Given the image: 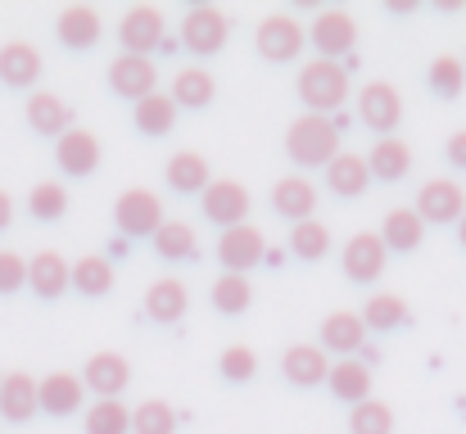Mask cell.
<instances>
[{"mask_svg": "<svg viewBox=\"0 0 466 434\" xmlns=\"http://www.w3.org/2000/svg\"><path fill=\"white\" fill-rule=\"evenodd\" d=\"M299 100H304V109L309 114H335L344 100H349V68L344 64H335V59H309L304 68H299Z\"/></svg>", "mask_w": 466, "mask_h": 434, "instance_id": "obj_1", "label": "cell"}, {"mask_svg": "<svg viewBox=\"0 0 466 434\" xmlns=\"http://www.w3.org/2000/svg\"><path fill=\"white\" fill-rule=\"evenodd\" d=\"M286 154L299 163V167H326L335 154H339V127L321 114H299L286 132Z\"/></svg>", "mask_w": 466, "mask_h": 434, "instance_id": "obj_2", "label": "cell"}, {"mask_svg": "<svg viewBox=\"0 0 466 434\" xmlns=\"http://www.w3.org/2000/svg\"><path fill=\"white\" fill-rule=\"evenodd\" d=\"M231 36V23L218 5H190L181 18V50L190 55H218Z\"/></svg>", "mask_w": 466, "mask_h": 434, "instance_id": "obj_3", "label": "cell"}, {"mask_svg": "<svg viewBox=\"0 0 466 434\" xmlns=\"http://www.w3.org/2000/svg\"><path fill=\"white\" fill-rule=\"evenodd\" d=\"M114 222H118L123 240H127V236H137V240H141V236H155L158 227H163V199H158L155 190H146V186H132V190L118 195Z\"/></svg>", "mask_w": 466, "mask_h": 434, "instance_id": "obj_4", "label": "cell"}, {"mask_svg": "<svg viewBox=\"0 0 466 434\" xmlns=\"http://www.w3.org/2000/svg\"><path fill=\"white\" fill-rule=\"evenodd\" d=\"M304 41H309V32H304V23L290 18V14H268V18L258 23V32H254L258 55L272 59V64H290V59H299Z\"/></svg>", "mask_w": 466, "mask_h": 434, "instance_id": "obj_5", "label": "cell"}, {"mask_svg": "<svg viewBox=\"0 0 466 434\" xmlns=\"http://www.w3.org/2000/svg\"><path fill=\"white\" fill-rule=\"evenodd\" d=\"M118 41H123V55H141L150 59V50H163L167 41V27H163V14L155 5H132L118 23Z\"/></svg>", "mask_w": 466, "mask_h": 434, "instance_id": "obj_6", "label": "cell"}, {"mask_svg": "<svg viewBox=\"0 0 466 434\" xmlns=\"http://www.w3.org/2000/svg\"><path fill=\"white\" fill-rule=\"evenodd\" d=\"M263 258H268V240H263L258 227L240 222V227H231V231L218 236V263H222L231 277H245V272L258 267Z\"/></svg>", "mask_w": 466, "mask_h": 434, "instance_id": "obj_7", "label": "cell"}, {"mask_svg": "<svg viewBox=\"0 0 466 434\" xmlns=\"http://www.w3.org/2000/svg\"><path fill=\"white\" fill-rule=\"evenodd\" d=\"M462 213H466V190L458 181L435 177V181H426V186L417 190V217H421V222H431V227H453V222H462Z\"/></svg>", "mask_w": 466, "mask_h": 434, "instance_id": "obj_8", "label": "cell"}, {"mask_svg": "<svg viewBox=\"0 0 466 434\" xmlns=\"http://www.w3.org/2000/svg\"><path fill=\"white\" fill-rule=\"evenodd\" d=\"M309 41L317 45V59H335V64H339V59L358 45V23H353V14H344V9H321V14L312 18Z\"/></svg>", "mask_w": 466, "mask_h": 434, "instance_id": "obj_9", "label": "cell"}, {"mask_svg": "<svg viewBox=\"0 0 466 434\" xmlns=\"http://www.w3.org/2000/svg\"><path fill=\"white\" fill-rule=\"evenodd\" d=\"M358 118L380 132V136H394V127L403 123V96L390 86V82H367L358 91Z\"/></svg>", "mask_w": 466, "mask_h": 434, "instance_id": "obj_10", "label": "cell"}, {"mask_svg": "<svg viewBox=\"0 0 466 434\" xmlns=\"http://www.w3.org/2000/svg\"><path fill=\"white\" fill-rule=\"evenodd\" d=\"M199 204H204V217H208L213 227L231 231V227H240L245 213H249V190H245L240 181L222 177V181H208V190H204Z\"/></svg>", "mask_w": 466, "mask_h": 434, "instance_id": "obj_11", "label": "cell"}, {"mask_svg": "<svg viewBox=\"0 0 466 434\" xmlns=\"http://www.w3.org/2000/svg\"><path fill=\"white\" fill-rule=\"evenodd\" d=\"M385 263H390V249H385L380 236H371V231H358V236L344 245V277H349L353 286L380 281Z\"/></svg>", "mask_w": 466, "mask_h": 434, "instance_id": "obj_12", "label": "cell"}, {"mask_svg": "<svg viewBox=\"0 0 466 434\" xmlns=\"http://www.w3.org/2000/svg\"><path fill=\"white\" fill-rule=\"evenodd\" d=\"M82 385L96 389V399H118L127 385H132V362L123 353H91L86 358V371H82Z\"/></svg>", "mask_w": 466, "mask_h": 434, "instance_id": "obj_13", "label": "cell"}, {"mask_svg": "<svg viewBox=\"0 0 466 434\" xmlns=\"http://www.w3.org/2000/svg\"><path fill=\"white\" fill-rule=\"evenodd\" d=\"M109 86L123 96V100H146V96H155L158 86V68L150 59H141V55H118L114 64H109Z\"/></svg>", "mask_w": 466, "mask_h": 434, "instance_id": "obj_14", "label": "cell"}, {"mask_svg": "<svg viewBox=\"0 0 466 434\" xmlns=\"http://www.w3.org/2000/svg\"><path fill=\"white\" fill-rule=\"evenodd\" d=\"M82 394H86V385L73 371H50L46 380H36V408L50 417H73L82 408Z\"/></svg>", "mask_w": 466, "mask_h": 434, "instance_id": "obj_15", "label": "cell"}, {"mask_svg": "<svg viewBox=\"0 0 466 434\" xmlns=\"http://www.w3.org/2000/svg\"><path fill=\"white\" fill-rule=\"evenodd\" d=\"M100 141H96V132H86V127H68L59 145H55V158H59V167L68 172V177H91L96 167H100Z\"/></svg>", "mask_w": 466, "mask_h": 434, "instance_id": "obj_16", "label": "cell"}, {"mask_svg": "<svg viewBox=\"0 0 466 434\" xmlns=\"http://www.w3.org/2000/svg\"><path fill=\"white\" fill-rule=\"evenodd\" d=\"M326 371H330V358L321 344H290L281 353V376L299 389H312V385H326Z\"/></svg>", "mask_w": 466, "mask_h": 434, "instance_id": "obj_17", "label": "cell"}, {"mask_svg": "<svg viewBox=\"0 0 466 434\" xmlns=\"http://www.w3.org/2000/svg\"><path fill=\"white\" fill-rule=\"evenodd\" d=\"M326 389H330L339 403L358 408V403L371 399V367L358 362V358H339V362H330V371H326Z\"/></svg>", "mask_w": 466, "mask_h": 434, "instance_id": "obj_18", "label": "cell"}, {"mask_svg": "<svg viewBox=\"0 0 466 434\" xmlns=\"http://www.w3.org/2000/svg\"><path fill=\"white\" fill-rule=\"evenodd\" d=\"M55 32H59V41H64L68 50H91V45L105 36V23H100V14H96L91 5H68V9L59 14Z\"/></svg>", "mask_w": 466, "mask_h": 434, "instance_id": "obj_19", "label": "cell"}, {"mask_svg": "<svg viewBox=\"0 0 466 434\" xmlns=\"http://www.w3.org/2000/svg\"><path fill=\"white\" fill-rule=\"evenodd\" d=\"M317 335H321V348H330V353H339V358H353V353L362 348V339H367V326H362L358 312L339 308V312H330V317L321 321Z\"/></svg>", "mask_w": 466, "mask_h": 434, "instance_id": "obj_20", "label": "cell"}, {"mask_svg": "<svg viewBox=\"0 0 466 434\" xmlns=\"http://www.w3.org/2000/svg\"><path fill=\"white\" fill-rule=\"evenodd\" d=\"M27 127L36 132V136H64L68 127H73V109L55 96V91H36L32 100H27Z\"/></svg>", "mask_w": 466, "mask_h": 434, "instance_id": "obj_21", "label": "cell"}, {"mask_svg": "<svg viewBox=\"0 0 466 434\" xmlns=\"http://www.w3.org/2000/svg\"><path fill=\"white\" fill-rule=\"evenodd\" d=\"M367 186H371V172H367V158L362 154H344L339 149L326 163V190H335L344 199H358V195H367Z\"/></svg>", "mask_w": 466, "mask_h": 434, "instance_id": "obj_22", "label": "cell"}, {"mask_svg": "<svg viewBox=\"0 0 466 434\" xmlns=\"http://www.w3.org/2000/svg\"><path fill=\"white\" fill-rule=\"evenodd\" d=\"M186 308H190V294H186V286H181L177 277H158L155 286L146 289V317L158 321V326L181 321V317H186Z\"/></svg>", "mask_w": 466, "mask_h": 434, "instance_id": "obj_23", "label": "cell"}, {"mask_svg": "<svg viewBox=\"0 0 466 434\" xmlns=\"http://www.w3.org/2000/svg\"><path fill=\"white\" fill-rule=\"evenodd\" d=\"M272 208L290 222H309L312 208H317V186L309 177H281L272 186Z\"/></svg>", "mask_w": 466, "mask_h": 434, "instance_id": "obj_24", "label": "cell"}, {"mask_svg": "<svg viewBox=\"0 0 466 434\" xmlns=\"http://www.w3.org/2000/svg\"><path fill=\"white\" fill-rule=\"evenodd\" d=\"M27 289H32L36 298H64V289H68V263H64V254L41 249V254L27 263Z\"/></svg>", "mask_w": 466, "mask_h": 434, "instance_id": "obj_25", "label": "cell"}, {"mask_svg": "<svg viewBox=\"0 0 466 434\" xmlns=\"http://www.w3.org/2000/svg\"><path fill=\"white\" fill-rule=\"evenodd\" d=\"M41 408H36V380L27 371H9L0 380V417L5 421H32Z\"/></svg>", "mask_w": 466, "mask_h": 434, "instance_id": "obj_26", "label": "cell"}, {"mask_svg": "<svg viewBox=\"0 0 466 434\" xmlns=\"http://www.w3.org/2000/svg\"><path fill=\"white\" fill-rule=\"evenodd\" d=\"M426 236V222L417 217V208H390L385 213V227H380V245L390 254H412Z\"/></svg>", "mask_w": 466, "mask_h": 434, "instance_id": "obj_27", "label": "cell"}, {"mask_svg": "<svg viewBox=\"0 0 466 434\" xmlns=\"http://www.w3.org/2000/svg\"><path fill=\"white\" fill-rule=\"evenodd\" d=\"M362 158H367V172L380 177V181H403L412 172V149L399 136H380L371 145V154H362Z\"/></svg>", "mask_w": 466, "mask_h": 434, "instance_id": "obj_28", "label": "cell"}, {"mask_svg": "<svg viewBox=\"0 0 466 434\" xmlns=\"http://www.w3.org/2000/svg\"><path fill=\"white\" fill-rule=\"evenodd\" d=\"M155 254L163 263H190L195 254H199V240H195V227L190 222H181V217H163V227H158L155 236Z\"/></svg>", "mask_w": 466, "mask_h": 434, "instance_id": "obj_29", "label": "cell"}, {"mask_svg": "<svg viewBox=\"0 0 466 434\" xmlns=\"http://www.w3.org/2000/svg\"><path fill=\"white\" fill-rule=\"evenodd\" d=\"M41 77V55L27 41H9L0 45V82L5 86H32Z\"/></svg>", "mask_w": 466, "mask_h": 434, "instance_id": "obj_30", "label": "cell"}, {"mask_svg": "<svg viewBox=\"0 0 466 434\" xmlns=\"http://www.w3.org/2000/svg\"><path fill=\"white\" fill-rule=\"evenodd\" d=\"M68 286L77 294H86V298H105L114 289V263L105 254H86L68 267Z\"/></svg>", "mask_w": 466, "mask_h": 434, "instance_id": "obj_31", "label": "cell"}, {"mask_svg": "<svg viewBox=\"0 0 466 434\" xmlns=\"http://www.w3.org/2000/svg\"><path fill=\"white\" fill-rule=\"evenodd\" d=\"M213 96H218V82H213L208 68H181L172 77V105L177 109H208Z\"/></svg>", "mask_w": 466, "mask_h": 434, "instance_id": "obj_32", "label": "cell"}, {"mask_svg": "<svg viewBox=\"0 0 466 434\" xmlns=\"http://www.w3.org/2000/svg\"><path fill=\"white\" fill-rule=\"evenodd\" d=\"M163 177H167V186H172L177 195L208 190V163H204V154H195V149L172 154V158H167V167H163Z\"/></svg>", "mask_w": 466, "mask_h": 434, "instance_id": "obj_33", "label": "cell"}, {"mask_svg": "<svg viewBox=\"0 0 466 434\" xmlns=\"http://www.w3.org/2000/svg\"><path fill=\"white\" fill-rule=\"evenodd\" d=\"M132 123H137V132H141V136H167V132L177 127V105H172V96L155 91V96L137 100Z\"/></svg>", "mask_w": 466, "mask_h": 434, "instance_id": "obj_34", "label": "cell"}, {"mask_svg": "<svg viewBox=\"0 0 466 434\" xmlns=\"http://www.w3.org/2000/svg\"><path fill=\"white\" fill-rule=\"evenodd\" d=\"M358 317H362V326H367V330L390 335V330H399V326L408 321V303H403L399 294H371V298H367V308H362Z\"/></svg>", "mask_w": 466, "mask_h": 434, "instance_id": "obj_35", "label": "cell"}, {"mask_svg": "<svg viewBox=\"0 0 466 434\" xmlns=\"http://www.w3.org/2000/svg\"><path fill=\"white\" fill-rule=\"evenodd\" d=\"M290 254H295L299 263H321V258L330 254V227H321L317 217L295 222V231H290Z\"/></svg>", "mask_w": 466, "mask_h": 434, "instance_id": "obj_36", "label": "cell"}, {"mask_svg": "<svg viewBox=\"0 0 466 434\" xmlns=\"http://www.w3.org/2000/svg\"><path fill=\"white\" fill-rule=\"evenodd\" d=\"M86 434H132V412L118 399H96L86 408Z\"/></svg>", "mask_w": 466, "mask_h": 434, "instance_id": "obj_37", "label": "cell"}, {"mask_svg": "<svg viewBox=\"0 0 466 434\" xmlns=\"http://www.w3.org/2000/svg\"><path fill=\"white\" fill-rule=\"evenodd\" d=\"M249 303H254V286H249V277H231V272H222V277L213 281V308H218V312L236 317V312H245Z\"/></svg>", "mask_w": 466, "mask_h": 434, "instance_id": "obj_38", "label": "cell"}, {"mask_svg": "<svg viewBox=\"0 0 466 434\" xmlns=\"http://www.w3.org/2000/svg\"><path fill=\"white\" fill-rule=\"evenodd\" d=\"M27 213H32L36 222H59V217L68 213V190H64L59 181H41V186H32V195H27Z\"/></svg>", "mask_w": 466, "mask_h": 434, "instance_id": "obj_39", "label": "cell"}, {"mask_svg": "<svg viewBox=\"0 0 466 434\" xmlns=\"http://www.w3.org/2000/svg\"><path fill=\"white\" fill-rule=\"evenodd\" d=\"M349 434H394V408L380 399H367L349 412Z\"/></svg>", "mask_w": 466, "mask_h": 434, "instance_id": "obj_40", "label": "cell"}, {"mask_svg": "<svg viewBox=\"0 0 466 434\" xmlns=\"http://www.w3.org/2000/svg\"><path fill=\"white\" fill-rule=\"evenodd\" d=\"M426 82H431V91H435V96H444V100L462 96V86H466V68H462V59H458V55H440V59L431 64Z\"/></svg>", "mask_w": 466, "mask_h": 434, "instance_id": "obj_41", "label": "cell"}, {"mask_svg": "<svg viewBox=\"0 0 466 434\" xmlns=\"http://www.w3.org/2000/svg\"><path fill=\"white\" fill-rule=\"evenodd\" d=\"M132 430L137 434H172L177 430V412L163 403V399H150L132 412Z\"/></svg>", "mask_w": 466, "mask_h": 434, "instance_id": "obj_42", "label": "cell"}, {"mask_svg": "<svg viewBox=\"0 0 466 434\" xmlns=\"http://www.w3.org/2000/svg\"><path fill=\"white\" fill-rule=\"evenodd\" d=\"M218 371H222L231 385H245V380H254V371H258V353L245 348V344H231V348H222Z\"/></svg>", "mask_w": 466, "mask_h": 434, "instance_id": "obj_43", "label": "cell"}, {"mask_svg": "<svg viewBox=\"0 0 466 434\" xmlns=\"http://www.w3.org/2000/svg\"><path fill=\"white\" fill-rule=\"evenodd\" d=\"M27 286V263L14 249H0V294H18Z\"/></svg>", "mask_w": 466, "mask_h": 434, "instance_id": "obj_44", "label": "cell"}, {"mask_svg": "<svg viewBox=\"0 0 466 434\" xmlns=\"http://www.w3.org/2000/svg\"><path fill=\"white\" fill-rule=\"evenodd\" d=\"M444 154H449V163H453V167H462V172H466V132H453Z\"/></svg>", "mask_w": 466, "mask_h": 434, "instance_id": "obj_45", "label": "cell"}, {"mask_svg": "<svg viewBox=\"0 0 466 434\" xmlns=\"http://www.w3.org/2000/svg\"><path fill=\"white\" fill-rule=\"evenodd\" d=\"M14 222V199H9V190H0V231Z\"/></svg>", "mask_w": 466, "mask_h": 434, "instance_id": "obj_46", "label": "cell"}, {"mask_svg": "<svg viewBox=\"0 0 466 434\" xmlns=\"http://www.w3.org/2000/svg\"><path fill=\"white\" fill-rule=\"evenodd\" d=\"M385 9H394V14H408V9H417V0H390Z\"/></svg>", "mask_w": 466, "mask_h": 434, "instance_id": "obj_47", "label": "cell"}, {"mask_svg": "<svg viewBox=\"0 0 466 434\" xmlns=\"http://www.w3.org/2000/svg\"><path fill=\"white\" fill-rule=\"evenodd\" d=\"M458 240H462V249H466V213H462V227H458Z\"/></svg>", "mask_w": 466, "mask_h": 434, "instance_id": "obj_48", "label": "cell"}, {"mask_svg": "<svg viewBox=\"0 0 466 434\" xmlns=\"http://www.w3.org/2000/svg\"><path fill=\"white\" fill-rule=\"evenodd\" d=\"M0 380H5V376H0Z\"/></svg>", "mask_w": 466, "mask_h": 434, "instance_id": "obj_49", "label": "cell"}]
</instances>
